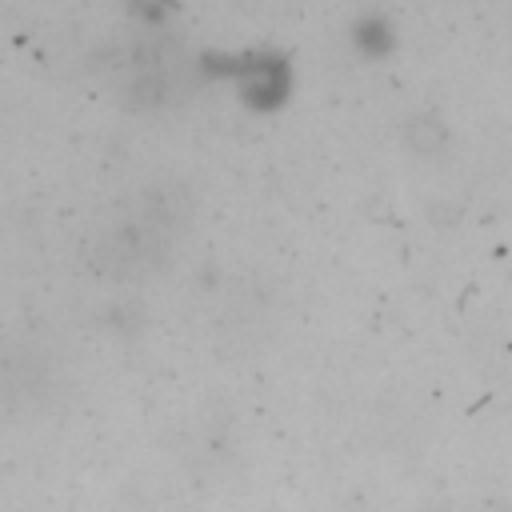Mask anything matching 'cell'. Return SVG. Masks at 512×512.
<instances>
[{
    "label": "cell",
    "mask_w": 512,
    "mask_h": 512,
    "mask_svg": "<svg viewBox=\"0 0 512 512\" xmlns=\"http://www.w3.org/2000/svg\"><path fill=\"white\" fill-rule=\"evenodd\" d=\"M356 44H360L368 56H384V52L392 48V32H388V24H384L380 16H368V20L356 24Z\"/></svg>",
    "instance_id": "cell-2"
},
{
    "label": "cell",
    "mask_w": 512,
    "mask_h": 512,
    "mask_svg": "<svg viewBox=\"0 0 512 512\" xmlns=\"http://www.w3.org/2000/svg\"><path fill=\"white\" fill-rule=\"evenodd\" d=\"M200 72L208 80L232 84L236 100L248 112H280L292 96V60L272 48H244V52H204Z\"/></svg>",
    "instance_id": "cell-1"
},
{
    "label": "cell",
    "mask_w": 512,
    "mask_h": 512,
    "mask_svg": "<svg viewBox=\"0 0 512 512\" xmlns=\"http://www.w3.org/2000/svg\"><path fill=\"white\" fill-rule=\"evenodd\" d=\"M168 12H176V0H128V16H136V20L148 24V28L164 24Z\"/></svg>",
    "instance_id": "cell-3"
}]
</instances>
